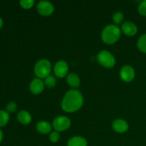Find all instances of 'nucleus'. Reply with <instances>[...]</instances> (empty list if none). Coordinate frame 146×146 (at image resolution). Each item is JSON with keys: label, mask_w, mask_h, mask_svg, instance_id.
<instances>
[{"label": "nucleus", "mask_w": 146, "mask_h": 146, "mask_svg": "<svg viewBox=\"0 0 146 146\" xmlns=\"http://www.w3.org/2000/svg\"><path fill=\"white\" fill-rule=\"evenodd\" d=\"M97 61L101 65L106 68H112L115 64V59L113 56L108 51H101L97 55Z\"/></svg>", "instance_id": "4"}, {"label": "nucleus", "mask_w": 146, "mask_h": 146, "mask_svg": "<svg viewBox=\"0 0 146 146\" xmlns=\"http://www.w3.org/2000/svg\"><path fill=\"white\" fill-rule=\"evenodd\" d=\"M123 32L127 36H134L136 34L138 31V28L136 25L134 23L131 22V21H125L123 24L122 27H121Z\"/></svg>", "instance_id": "10"}, {"label": "nucleus", "mask_w": 146, "mask_h": 146, "mask_svg": "<svg viewBox=\"0 0 146 146\" xmlns=\"http://www.w3.org/2000/svg\"><path fill=\"white\" fill-rule=\"evenodd\" d=\"M51 65V63L46 59H41L37 61L34 66V73L36 76L40 78H46L50 76Z\"/></svg>", "instance_id": "3"}, {"label": "nucleus", "mask_w": 146, "mask_h": 146, "mask_svg": "<svg viewBox=\"0 0 146 146\" xmlns=\"http://www.w3.org/2000/svg\"><path fill=\"white\" fill-rule=\"evenodd\" d=\"M138 12L143 16L146 17V0L142 1L138 6Z\"/></svg>", "instance_id": "21"}, {"label": "nucleus", "mask_w": 146, "mask_h": 146, "mask_svg": "<svg viewBox=\"0 0 146 146\" xmlns=\"http://www.w3.org/2000/svg\"><path fill=\"white\" fill-rule=\"evenodd\" d=\"M2 26H3V20H2V19L0 17V29L2 27Z\"/></svg>", "instance_id": "25"}, {"label": "nucleus", "mask_w": 146, "mask_h": 146, "mask_svg": "<svg viewBox=\"0 0 146 146\" xmlns=\"http://www.w3.org/2000/svg\"><path fill=\"white\" fill-rule=\"evenodd\" d=\"M123 14L121 12H119V11H118V12L115 13V14H113V22L115 23V24H119L123 21Z\"/></svg>", "instance_id": "19"}, {"label": "nucleus", "mask_w": 146, "mask_h": 146, "mask_svg": "<svg viewBox=\"0 0 146 146\" xmlns=\"http://www.w3.org/2000/svg\"><path fill=\"white\" fill-rule=\"evenodd\" d=\"M67 83L68 85L74 88H78L80 85V78L76 74H70L67 76Z\"/></svg>", "instance_id": "15"}, {"label": "nucleus", "mask_w": 146, "mask_h": 146, "mask_svg": "<svg viewBox=\"0 0 146 146\" xmlns=\"http://www.w3.org/2000/svg\"><path fill=\"white\" fill-rule=\"evenodd\" d=\"M67 145L68 146H87V141L81 136H74L68 140Z\"/></svg>", "instance_id": "12"}, {"label": "nucleus", "mask_w": 146, "mask_h": 146, "mask_svg": "<svg viewBox=\"0 0 146 146\" xmlns=\"http://www.w3.org/2000/svg\"><path fill=\"white\" fill-rule=\"evenodd\" d=\"M36 130L42 134H47L51 132V126L50 123L46 121H40L36 124Z\"/></svg>", "instance_id": "14"}, {"label": "nucleus", "mask_w": 146, "mask_h": 146, "mask_svg": "<svg viewBox=\"0 0 146 146\" xmlns=\"http://www.w3.org/2000/svg\"><path fill=\"white\" fill-rule=\"evenodd\" d=\"M60 135L57 131H54V132L51 133L49 135V140L52 143H56L59 141Z\"/></svg>", "instance_id": "22"}, {"label": "nucleus", "mask_w": 146, "mask_h": 146, "mask_svg": "<svg viewBox=\"0 0 146 146\" xmlns=\"http://www.w3.org/2000/svg\"><path fill=\"white\" fill-rule=\"evenodd\" d=\"M54 74L58 78H64L66 76L68 71V66L65 61H58L54 68Z\"/></svg>", "instance_id": "7"}, {"label": "nucleus", "mask_w": 146, "mask_h": 146, "mask_svg": "<svg viewBox=\"0 0 146 146\" xmlns=\"http://www.w3.org/2000/svg\"><path fill=\"white\" fill-rule=\"evenodd\" d=\"M17 118H18V121L24 125H27V124L30 123L31 119H32L31 114L27 111H20L17 115Z\"/></svg>", "instance_id": "13"}, {"label": "nucleus", "mask_w": 146, "mask_h": 146, "mask_svg": "<svg viewBox=\"0 0 146 146\" xmlns=\"http://www.w3.org/2000/svg\"><path fill=\"white\" fill-rule=\"evenodd\" d=\"M138 48L141 51L146 53V34L141 36L137 43Z\"/></svg>", "instance_id": "17"}, {"label": "nucleus", "mask_w": 146, "mask_h": 146, "mask_svg": "<svg viewBox=\"0 0 146 146\" xmlns=\"http://www.w3.org/2000/svg\"><path fill=\"white\" fill-rule=\"evenodd\" d=\"M114 131L119 133H125L128 129V124L123 119H117L113 121L112 125Z\"/></svg>", "instance_id": "11"}, {"label": "nucleus", "mask_w": 146, "mask_h": 146, "mask_svg": "<svg viewBox=\"0 0 146 146\" xmlns=\"http://www.w3.org/2000/svg\"><path fill=\"white\" fill-rule=\"evenodd\" d=\"M44 84H45L46 86H47L48 88H53L56 84L55 78H54V76H48V77H46V78H45Z\"/></svg>", "instance_id": "18"}, {"label": "nucleus", "mask_w": 146, "mask_h": 146, "mask_svg": "<svg viewBox=\"0 0 146 146\" xmlns=\"http://www.w3.org/2000/svg\"><path fill=\"white\" fill-rule=\"evenodd\" d=\"M34 4V0H21L20 1V5L24 9H28L31 8Z\"/></svg>", "instance_id": "20"}, {"label": "nucleus", "mask_w": 146, "mask_h": 146, "mask_svg": "<svg viewBox=\"0 0 146 146\" xmlns=\"http://www.w3.org/2000/svg\"><path fill=\"white\" fill-rule=\"evenodd\" d=\"M30 91L34 94H41L44 88V83L40 78H35L31 82L29 86Z\"/></svg>", "instance_id": "9"}, {"label": "nucleus", "mask_w": 146, "mask_h": 146, "mask_svg": "<svg viewBox=\"0 0 146 146\" xmlns=\"http://www.w3.org/2000/svg\"><path fill=\"white\" fill-rule=\"evenodd\" d=\"M84 104V98L80 91L70 90L66 94L61 102V107L67 113H73L78 111Z\"/></svg>", "instance_id": "1"}, {"label": "nucleus", "mask_w": 146, "mask_h": 146, "mask_svg": "<svg viewBox=\"0 0 146 146\" xmlns=\"http://www.w3.org/2000/svg\"><path fill=\"white\" fill-rule=\"evenodd\" d=\"M71 126V121L68 117L58 116L53 121V127L56 131H64Z\"/></svg>", "instance_id": "5"}, {"label": "nucleus", "mask_w": 146, "mask_h": 146, "mask_svg": "<svg viewBox=\"0 0 146 146\" xmlns=\"http://www.w3.org/2000/svg\"><path fill=\"white\" fill-rule=\"evenodd\" d=\"M121 77L125 82H131L135 78V71L132 66L129 65L124 66L121 68Z\"/></svg>", "instance_id": "8"}, {"label": "nucleus", "mask_w": 146, "mask_h": 146, "mask_svg": "<svg viewBox=\"0 0 146 146\" xmlns=\"http://www.w3.org/2000/svg\"><path fill=\"white\" fill-rule=\"evenodd\" d=\"M121 36V30L119 27L114 24L106 26L101 34V38L104 42L107 44H113L118 41Z\"/></svg>", "instance_id": "2"}, {"label": "nucleus", "mask_w": 146, "mask_h": 146, "mask_svg": "<svg viewBox=\"0 0 146 146\" xmlns=\"http://www.w3.org/2000/svg\"><path fill=\"white\" fill-rule=\"evenodd\" d=\"M2 139H3V133H2V132L1 131V130H0V143L1 142Z\"/></svg>", "instance_id": "24"}, {"label": "nucleus", "mask_w": 146, "mask_h": 146, "mask_svg": "<svg viewBox=\"0 0 146 146\" xmlns=\"http://www.w3.org/2000/svg\"><path fill=\"white\" fill-rule=\"evenodd\" d=\"M9 121V115L5 111H0V127H3L7 124Z\"/></svg>", "instance_id": "16"}, {"label": "nucleus", "mask_w": 146, "mask_h": 146, "mask_svg": "<svg viewBox=\"0 0 146 146\" xmlns=\"http://www.w3.org/2000/svg\"><path fill=\"white\" fill-rule=\"evenodd\" d=\"M7 111L9 113H13L17 109V104L14 102H10L7 106Z\"/></svg>", "instance_id": "23"}, {"label": "nucleus", "mask_w": 146, "mask_h": 146, "mask_svg": "<svg viewBox=\"0 0 146 146\" xmlns=\"http://www.w3.org/2000/svg\"><path fill=\"white\" fill-rule=\"evenodd\" d=\"M37 11L42 16H49L54 12V7L51 2L47 1H41L37 4Z\"/></svg>", "instance_id": "6"}]
</instances>
